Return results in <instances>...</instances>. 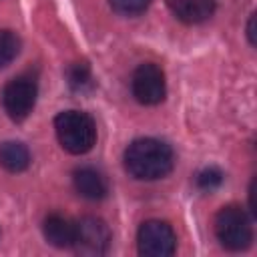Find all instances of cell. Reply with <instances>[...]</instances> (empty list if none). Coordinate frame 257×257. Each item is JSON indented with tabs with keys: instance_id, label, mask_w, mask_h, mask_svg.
I'll use <instances>...</instances> for the list:
<instances>
[{
	"instance_id": "9c48e42d",
	"label": "cell",
	"mask_w": 257,
	"mask_h": 257,
	"mask_svg": "<svg viewBox=\"0 0 257 257\" xmlns=\"http://www.w3.org/2000/svg\"><path fill=\"white\" fill-rule=\"evenodd\" d=\"M42 231H44L46 241L60 249L70 247L74 241V223H70V219H66L64 215H58V213H52L44 219Z\"/></svg>"
},
{
	"instance_id": "ba28073f",
	"label": "cell",
	"mask_w": 257,
	"mask_h": 257,
	"mask_svg": "<svg viewBox=\"0 0 257 257\" xmlns=\"http://www.w3.org/2000/svg\"><path fill=\"white\" fill-rule=\"evenodd\" d=\"M167 6L181 22L199 24L215 12L217 0H167Z\"/></svg>"
},
{
	"instance_id": "8fae6325",
	"label": "cell",
	"mask_w": 257,
	"mask_h": 257,
	"mask_svg": "<svg viewBox=\"0 0 257 257\" xmlns=\"http://www.w3.org/2000/svg\"><path fill=\"white\" fill-rule=\"evenodd\" d=\"M0 165L8 173H22L30 165V153L22 143L6 141L0 145Z\"/></svg>"
},
{
	"instance_id": "277c9868",
	"label": "cell",
	"mask_w": 257,
	"mask_h": 257,
	"mask_svg": "<svg viewBox=\"0 0 257 257\" xmlns=\"http://www.w3.org/2000/svg\"><path fill=\"white\" fill-rule=\"evenodd\" d=\"M110 231L108 225L98 217H82L74 223V241L72 247L76 253L86 257H98L108 251Z\"/></svg>"
},
{
	"instance_id": "3957f363",
	"label": "cell",
	"mask_w": 257,
	"mask_h": 257,
	"mask_svg": "<svg viewBox=\"0 0 257 257\" xmlns=\"http://www.w3.org/2000/svg\"><path fill=\"white\" fill-rule=\"evenodd\" d=\"M215 233L229 251H243L253 241V229L247 213L237 205L223 207L215 217Z\"/></svg>"
},
{
	"instance_id": "7c38bea8",
	"label": "cell",
	"mask_w": 257,
	"mask_h": 257,
	"mask_svg": "<svg viewBox=\"0 0 257 257\" xmlns=\"http://www.w3.org/2000/svg\"><path fill=\"white\" fill-rule=\"evenodd\" d=\"M20 50V40L12 30H0V68L8 66Z\"/></svg>"
},
{
	"instance_id": "30bf717a",
	"label": "cell",
	"mask_w": 257,
	"mask_h": 257,
	"mask_svg": "<svg viewBox=\"0 0 257 257\" xmlns=\"http://www.w3.org/2000/svg\"><path fill=\"white\" fill-rule=\"evenodd\" d=\"M74 189L84 197V199H90V201H96V199H102L106 195V181L104 177L92 169V167H82V169H76L74 171Z\"/></svg>"
},
{
	"instance_id": "5bb4252c",
	"label": "cell",
	"mask_w": 257,
	"mask_h": 257,
	"mask_svg": "<svg viewBox=\"0 0 257 257\" xmlns=\"http://www.w3.org/2000/svg\"><path fill=\"white\" fill-rule=\"evenodd\" d=\"M108 2L114 12H118L122 16H135V14L145 12L151 0H108Z\"/></svg>"
},
{
	"instance_id": "7a4b0ae2",
	"label": "cell",
	"mask_w": 257,
	"mask_h": 257,
	"mask_svg": "<svg viewBox=\"0 0 257 257\" xmlns=\"http://www.w3.org/2000/svg\"><path fill=\"white\" fill-rule=\"evenodd\" d=\"M56 137L64 151L72 155L88 153L96 141V124L90 114L80 110H64L54 118Z\"/></svg>"
},
{
	"instance_id": "9a60e30c",
	"label": "cell",
	"mask_w": 257,
	"mask_h": 257,
	"mask_svg": "<svg viewBox=\"0 0 257 257\" xmlns=\"http://www.w3.org/2000/svg\"><path fill=\"white\" fill-rule=\"evenodd\" d=\"M223 183V173L217 167H205L199 175H197V185L203 191H213Z\"/></svg>"
},
{
	"instance_id": "4fadbf2b",
	"label": "cell",
	"mask_w": 257,
	"mask_h": 257,
	"mask_svg": "<svg viewBox=\"0 0 257 257\" xmlns=\"http://www.w3.org/2000/svg\"><path fill=\"white\" fill-rule=\"evenodd\" d=\"M66 76H68L70 88H74V90H84L92 84V74H90V68L86 62H74L68 68Z\"/></svg>"
},
{
	"instance_id": "52a82bcc",
	"label": "cell",
	"mask_w": 257,
	"mask_h": 257,
	"mask_svg": "<svg viewBox=\"0 0 257 257\" xmlns=\"http://www.w3.org/2000/svg\"><path fill=\"white\" fill-rule=\"evenodd\" d=\"M131 84H133V94L141 104H159L167 92L165 72L153 62L141 64L135 70Z\"/></svg>"
},
{
	"instance_id": "2e32d148",
	"label": "cell",
	"mask_w": 257,
	"mask_h": 257,
	"mask_svg": "<svg viewBox=\"0 0 257 257\" xmlns=\"http://www.w3.org/2000/svg\"><path fill=\"white\" fill-rule=\"evenodd\" d=\"M249 211H251L253 217L257 215V205H255V179L251 181V187H249Z\"/></svg>"
},
{
	"instance_id": "6da1fadb",
	"label": "cell",
	"mask_w": 257,
	"mask_h": 257,
	"mask_svg": "<svg viewBox=\"0 0 257 257\" xmlns=\"http://www.w3.org/2000/svg\"><path fill=\"white\" fill-rule=\"evenodd\" d=\"M173 149L159 139H137L124 151V169L139 181H157L171 173Z\"/></svg>"
},
{
	"instance_id": "e0dca14e",
	"label": "cell",
	"mask_w": 257,
	"mask_h": 257,
	"mask_svg": "<svg viewBox=\"0 0 257 257\" xmlns=\"http://www.w3.org/2000/svg\"><path fill=\"white\" fill-rule=\"evenodd\" d=\"M253 24H255V14H251V18H249V22H247V36H249L251 46L255 44V28H253Z\"/></svg>"
},
{
	"instance_id": "5b68a950",
	"label": "cell",
	"mask_w": 257,
	"mask_h": 257,
	"mask_svg": "<svg viewBox=\"0 0 257 257\" xmlns=\"http://www.w3.org/2000/svg\"><path fill=\"white\" fill-rule=\"evenodd\" d=\"M36 94H38V86L32 76H28V74L16 76L2 90L4 110L8 112V116L12 120H24L34 108Z\"/></svg>"
},
{
	"instance_id": "8992f818",
	"label": "cell",
	"mask_w": 257,
	"mask_h": 257,
	"mask_svg": "<svg viewBox=\"0 0 257 257\" xmlns=\"http://www.w3.org/2000/svg\"><path fill=\"white\" fill-rule=\"evenodd\" d=\"M137 245H139V253L147 255V257H167L175 253L177 247V237L171 229L169 223L165 221H145L139 229L137 235Z\"/></svg>"
}]
</instances>
